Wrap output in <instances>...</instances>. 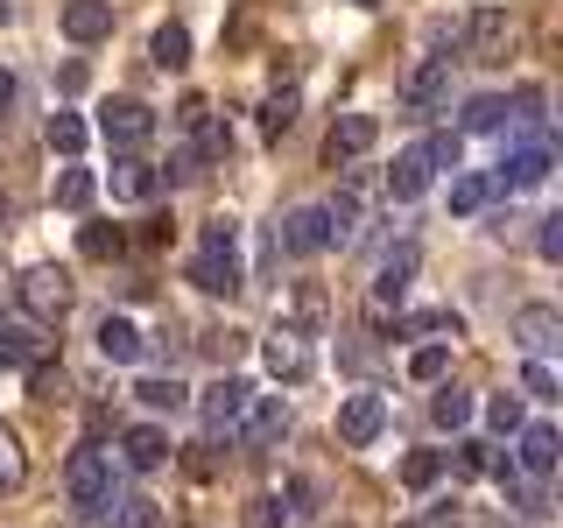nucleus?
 <instances>
[{"mask_svg": "<svg viewBox=\"0 0 563 528\" xmlns=\"http://www.w3.org/2000/svg\"><path fill=\"white\" fill-rule=\"evenodd\" d=\"M190 282L205 296H240L246 289V268H240V226L233 219H211L205 240H198V261H190Z\"/></svg>", "mask_w": 563, "mask_h": 528, "instance_id": "nucleus-1", "label": "nucleus"}, {"mask_svg": "<svg viewBox=\"0 0 563 528\" xmlns=\"http://www.w3.org/2000/svg\"><path fill=\"white\" fill-rule=\"evenodd\" d=\"M64 493H70V507H85V515H106V501H113V458L85 444L64 465Z\"/></svg>", "mask_w": 563, "mask_h": 528, "instance_id": "nucleus-2", "label": "nucleus"}, {"mask_svg": "<svg viewBox=\"0 0 563 528\" xmlns=\"http://www.w3.org/2000/svg\"><path fill=\"white\" fill-rule=\"evenodd\" d=\"M444 99H451V64L444 57L409 64V78H401V106H409L416 120H430V113H444Z\"/></svg>", "mask_w": 563, "mask_h": 528, "instance_id": "nucleus-3", "label": "nucleus"}, {"mask_svg": "<svg viewBox=\"0 0 563 528\" xmlns=\"http://www.w3.org/2000/svg\"><path fill=\"white\" fill-rule=\"evenodd\" d=\"M246 402H254V387H246L240 374H219V381H211L205 395H198L205 430H211V437H233V430H240V416H246Z\"/></svg>", "mask_w": 563, "mask_h": 528, "instance_id": "nucleus-4", "label": "nucleus"}, {"mask_svg": "<svg viewBox=\"0 0 563 528\" xmlns=\"http://www.w3.org/2000/svg\"><path fill=\"white\" fill-rule=\"evenodd\" d=\"M22 310L35 317V324H64V310H70V275H64V268H29V275H22Z\"/></svg>", "mask_w": 563, "mask_h": 528, "instance_id": "nucleus-5", "label": "nucleus"}, {"mask_svg": "<svg viewBox=\"0 0 563 528\" xmlns=\"http://www.w3.org/2000/svg\"><path fill=\"white\" fill-rule=\"evenodd\" d=\"M507 43H515L507 8H472V22H465V57H472V64H507Z\"/></svg>", "mask_w": 563, "mask_h": 528, "instance_id": "nucleus-6", "label": "nucleus"}, {"mask_svg": "<svg viewBox=\"0 0 563 528\" xmlns=\"http://www.w3.org/2000/svg\"><path fill=\"white\" fill-rule=\"evenodd\" d=\"M99 134H106V148H113V155H128V148H141V141L155 134V113L141 99H113L99 113Z\"/></svg>", "mask_w": 563, "mask_h": 528, "instance_id": "nucleus-7", "label": "nucleus"}, {"mask_svg": "<svg viewBox=\"0 0 563 528\" xmlns=\"http://www.w3.org/2000/svg\"><path fill=\"white\" fill-rule=\"evenodd\" d=\"M556 458H563L556 422H521V430H515V472H528V480H550Z\"/></svg>", "mask_w": 563, "mask_h": 528, "instance_id": "nucleus-8", "label": "nucleus"}, {"mask_svg": "<svg viewBox=\"0 0 563 528\" xmlns=\"http://www.w3.org/2000/svg\"><path fill=\"white\" fill-rule=\"evenodd\" d=\"M261 360H268V374H275V381H289V387L317 374V360H310L303 331H289V324H282V331H268V339H261Z\"/></svg>", "mask_w": 563, "mask_h": 528, "instance_id": "nucleus-9", "label": "nucleus"}, {"mask_svg": "<svg viewBox=\"0 0 563 528\" xmlns=\"http://www.w3.org/2000/svg\"><path fill=\"white\" fill-rule=\"evenodd\" d=\"M380 430H387V402H380V395H345V402H339V444L366 451Z\"/></svg>", "mask_w": 563, "mask_h": 528, "instance_id": "nucleus-10", "label": "nucleus"}, {"mask_svg": "<svg viewBox=\"0 0 563 528\" xmlns=\"http://www.w3.org/2000/svg\"><path fill=\"white\" fill-rule=\"evenodd\" d=\"M233 437H246V451L282 444V437H289V409H282V395H254V402H246V416H240Z\"/></svg>", "mask_w": 563, "mask_h": 528, "instance_id": "nucleus-11", "label": "nucleus"}, {"mask_svg": "<svg viewBox=\"0 0 563 528\" xmlns=\"http://www.w3.org/2000/svg\"><path fill=\"white\" fill-rule=\"evenodd\" d=\"M282 246H289V254H324L331 246V219H324V205H296L289 219H282Z\"/></svg>", "mask_w": 563, "mask_h": 528, "instance_id": "nucleus-12", "label": "nucleus"}, {"mask_svg": "<svg viewBox=\"0 0 563 528\" xmlns=\"http://www.w3.org/2000/svg\"><path fill=\"white\" fill-rule=\"evenodd\" d=\"M550 169H556V155L542 148V141H528V148H515L493 176H500V190H536V184H550Z\"/></svg>", "mask_w": 563, "mask_h": 528, "instance_id": "nucleus-13", "label": "nucleus"}, {"mask_svg": "<svg viewBox=\"0 0 563 528\" xmlns=\"http://www.w3.org/2000/svg\"><path fill=\"white\" fill-rule=\"evenodd\" d=\"M380 141V120L374 113H339V128L324 134V155L331 163H352V155H366Z\"/></svg>", "mask_w": 563, "mask_h": 528, "instance_id": "nucleus-14", "label": "nucleus"}, {"mask_svg": "<svg viewBox=\"0 0 563 528\" xmlns=\"http://www.w3.org/2000/svg\"><path fill=\"white\" fill-rule=\"evenodd\" d=\"M515 339H521L528 360H536V352L563 345V317H556L550 304H521V310H515Z\"/></svg>", "mask_w": 563, "mask_h": 528, "instance_id": "nucleus-15", "label": "nucleus"}, {"mask_svg": "<svg viewBox=\"0 0 563 528\" xmlns=\"http://www.w3.org/2000/svg\"><path fill=\"white\" fill-rule=\"evenodd\" d=\"M409 275H416V246H395V254L380 261V275H374V310H401V296H409Z\"/></svg>", "mask_w": 563, "mask_h": 528, "instance_id": "nucleus-16", "label": "nucleus"}, {"mask_svg": "<svg viewBox=\"0 0 563 528\" xmlns=\"http://www.w3.org/2000/svg\"><path fill=\"white\" fill-rule=\"evenodd\" d=\"M64 35L70 43H106L113 35V0H64Z\"/></svg>", "mask_w": 563, "mask_h": 528, "instance_id": "nucleus-17", "label": "nucleus"}, {"mask_svg": "<svg viewBox=\"0 0 563 528\" xmlns=\"http://www.w3.org/2000/svg\"><path fill=\"white\" fill-rule=\"evenodd\" d=\"M155 190H163V169H155L141 148L113 155V198H155Z\"/></svg>", "mask_w": 563, "mask_h": 528, "instance_id": "nucleus-18", "label": "nucleus"}, {"mask_svg": "<svg viewBox=\"0 0 563 528\" xmlns=\"http://www.w3.org/2000/svg\"><path fill=\"white\" fill-rule=\"evenodd\" d=\"M430 155H422V148H401L395 155V169H387V198H395V205H409V198H422V190H430Z\"/></svg>", "mask_w": 563, "mask_h": 528, "instance_id": "nucleus-19", "label": "nucleus"}, {"mask_svg": "<svg viewBox=\"0 0 563 528\" xmlns=\"http://www.w3.org/2000/svg\"><path fill=\"white\" fill-rule=\"evenodd\" d=\"M120 458H128L134 472H163L169 465V437L155 430V422H134V430L120 437Z\"/></svg>", "mask_w": 563, "mask_h": 528, "instance_id": "nucleus-20", "label": "nucleus"}, {"mask_svg": "<svg viewBox=\"0 0 563 528\" xmlns=\"http://www.w3.org/2000/svg\"><path fill=\"white\" fill-rule=\"evenodd\" d=\"M493 198H500V176H493V169H465V176L451 184V211H457V219H472V211H486Z\"/></svg>", "mask_w": 563, "mask_h": 528, "instance_id": "nucleus-21", "label": "nucleus"}, {"mask_svg": "<svg viewBox=\"0 0 563 528\" xmlns=\"http://www.w3.org/2000/svg\"><path fill=\"white\" fill-rule=\"evenodd\" d=\"M99 360H113V366L141 360V331L128 324V317H106V324H99Z\"/></svg>", "mask_w": 563, "mask_h": 528, "instance_id": "nucleus-22", "label": "nucleus"}, {"mask_svg": "<svg viewBox=\"0 0 563 528\" xmlns=\"http://www.w3.org/2000/svg\"><path fill=\"white\" fill-rule=\"evenodd\" d=\"M148 57L163 64V70H184L190 64V29L184 22H163V29H155V43H148Z\"/></svg>", "mask_w": 563, "mask_h": 528, "instance_id": "nucleus-23", "label": "nucleus"}, {"mask_svg": "<svg viewBox=\"0 0 563 528\" xmlns=\"http://www.w3.org/2000/svg\"><path fill=\"white\" fill-rule=\"evenodd\" d=\"M113 507V528H163V507L148 493H128V501H106Z\"/></svg>", "mask_w": 563, "mask_h": 528, "instance_id": "nucleus-24", "label": "nucleus"}, {"mask_svg": "<svg viewBox=\"0 0 563 528\" xmlns=\"http://www.w3.org/2000/svg\"><path fill=\"white\" fill-rule=\"evenodd\" d=\"M430 416H437V430H465V422H472V395H465V387H437Z\"/></svg>", "mask_w": 563, "mask_h": 528, "instance_id": "nucleus-25", "label": "nucleus"}, {"mask_svg": "<svg viewBox=\"0 0 563 528\" xmlns=\"http://www.w3.org/2000/svg\"><path fill=\"white\" fill-rule=\"evenodd\" d=\"M437 480H444V451H409V458H401V486L430 493Z\"/></svg>", "mask_w": 563, "mask_h": 528, "instance_id": "nucleus-26", "label": "nucleus"}, {"mask_svg": "<svg viewBox=\"0 0 563 528\" xmlns=\"http://www.w3.org/2000/svg\"><path fill=\"white\" fill-rule=\"evenodd\" d=\"M134 395L148 402V409H184V402H190V387L176 381V374H148V381L134 387Z\"/></svg>", "mask_w": 563, "mask_h": 528, "instance_id": "nucleus-27", "label": "nucleus"}, {"mask_svg": "<svg viewBox=\"0 0 563 528\" xmlns=\"http://www.w3.org/2000/svg\"><path fill=\"white\" fill-rule=\"evenodd\" d=\"M43 360V339H29L22 324H0V366H35Z\"/></svg>", "mask_w": 563, "mask_h": 528, "instance_id": "nucleus-28", "label": "nucleus"}, {"mask_svg": "<svg viewBox=\"0 0 563 528\" xmlns=\"http://www.w3.org/2000/svg\"><path fill=\"white\" fill-rule=\"evenodd\" d=\"M43 141H49V148H57V155H78V148H85V141H92V134H85V120H78V113H49Z\"/></svg>", "mask_w": 563, "mask_h": 528, "instance_id": "nucleus-29", "label": "nucleus"}, {"mask_svg": "<svg viewBox=\"0 0 563 528\" xmlns=\"http://www.w3.org/2000/svg\"><path fill=\"white\" fill-rule=\"evenodd\" d=\"M120 246H128V233H120V226H85V233H78V254H85V261H113Z\"/></svg>", "mask_w": 563, "mask_h": 528, "instance_id": "nucleus-30", "label": "nucleus"}, {"mask_svg": "<svg viewBox=\"0 0 563 528\" xmlns=\"http://www.w3.org/2000/svg\"><path fill=\"white\" fill-rule=\"evenodd\" d=\"M92 190H99L92 169H64V176H57V205H64V211H85V205H92Z\"/></svg>", "mask_w": 563, "mask_h": 528, "instance_id": "nucleus-31", "label": "nucleus"}, {"mask_svg": "<svg viewBox=\"0 0 563 528\" xmlns=\"http://www.w3.org/2000/svg\"><path fill=\"white\" fill-rule=\"evenodd\" d=\"M14 486H22V437L0 422V493H14Z\"/></svg>", "mask_w": 563, "mask_h": 528, "instance_id": "nucleus-32", "label": "nucleus"}, {"mask_svg": "<svg viewBox=\"0 0 563 528\" xmlns=\"http://www.w3.org/2000/svg\"><path fill=\"white\" fill-rule=\"evenodd\" d=\"M296 128V92H268L261 106V134H289Z\"/></svg>", "mask_w": 563, "mask_h": 528, "instance_id": "nucleus-33", "label": "nucleus"}, {"mask_svg": "<svg viewBox=\"0 0 563 528\" xmlns=\"http://www.w3.org/2000/svg\"><path fill=\"white\" fill-rule=\"evenodd\" d=\"M444 366H451V345H416L409 352V374L416 381H444Z\"/></svg>", "mask_w": 563, "mask_h": 528, "instance_id": "nucleus-34", "label": "nucleus"}, {"mask_svg": "<svg viewBox=\"0 0 563 528\" xmlns=\"http://www.w3.org/2000/svg\"><path fill=\"white\" fill-rule=\"evenodd\" d=\"M486 422H493L500 437H515L521 422H528V416H521V395H493V402H486Z\"/></svg>", "mask_w": 563, "mask_h": 528, "instance_id": "nucleus-35", "label": "nucleus"}, {"mask_svg": "<svg viewBox=\"0 0 563 528\" xmlns=\"http://www.w3.org/2000/svg\"><path fill=\"white\" fill-rule=\"evenodd\" d=\"M500 120H507V99H472V106H465V128H472V134H493Z\"/></svg>", "mask_w": 563, "mask_h": 528, "instance_id": "nucleus-36", "label": "nucleus"}, {"mask_svg": "<svg viewBox=\"0 0 563 528\" xmlns=\"http://www.w3.org/2000/svg\"><path fill=\"white\" fill-rule=\"evenodd\" d=\"M29 387H35V402H57V395H64V366L35 360V366H29Z\"/></svg>", "mask_w": 563, "mask_h": 528, "instance_id": "nucleus-37", "label": "nucleus"}, {"mask_svg": "<svg viewBox=\"0 0 563 528\" xmlns=\"http://www.w3.org/2000/svg\"><path fill=\"white\" fill-rule=\"evenodd\" d=\"M521 395H536V402H556V374H550L542 360H528V366H521Z\"/></svg>", "mask_w": 563, "mask_h": 528, "instance_id": "nucleus-38", "label": "nucleus"}, {"mask_svg": "<svg viewBox=\"0 0 563 528\" xmlns=\"http://www.w3.org/2000/svg\"><path fill=\"white\" fill-rule=\"evenodd\" d=\"M457 148H465L457 134H430V141H422V155H430V169H457Z\"/></svg>", "mask_w": 563, "mask_h": 528, "instance_id": "nucleus-39", "label": "nucleus"}, {"mask_svg": "<svg viewBox=\"0 0 563 528\" xmlns=\"http://www.w3.org/2000/svg\"><path fill=\"white\" fill-rule=\"evenodd\" d=\"M310 501H317V486L310 480H289V507H282V501L275 507H282V521H310Z\"/></svg>", "mask_w": 563, "mask_h": 528, "instance_id": "nucleus-40", "label": "nucleus"}, {"mask_svg": "<svg viewBox=\"0 0 563 528\" xmlns=\"http://www.w3.org/2000/svg\"><path fill=\"white\" fill-rule=\"evenodd\" d=\"M296 317H303V324H324V289H317V282H303V289H296V304H289Z\"/></svg>", "mask_w": 563, "mask_h": 528, "instance_id": "nucleus-41", "label": "nucleus"}, {"mask_svg": "<svg viewBox=\"0 0 563 528\" xmlns=\"http://www.w3.org/2000/svg\"><path fill=\"white\" fill-rule=\"evenodd\" d=\"M536 246H542V261H563V219H556V211H550V219H542Z\"/></svg>", "mask_w": 563, "mask_h": 528, "instance_id": "nucleus-42", "label": "nucleus"}, {"mask_svg": "<svg viewBox=\"0 0 563 528\" xmlns=\"http://www.w3.org/2000/svg\"><path fill=\"white\" fill-rule=\"evenodd\" d=\"M176 120H184V128H205V120H211V106H205L198 92H190L184 106H176Z\"/></svg>", "mask_w": 563, "mask_h": 528, "instance_id": "nucleus-43", "label": "nucleus"}, {"mask_svg": "<svg viewBox=\"0 0 563 528\" xmlns=\"http://www.w3.org/2000/svg\"><path fill=\"white\" fill-rule=\"evenodd\" d=\"M515 106H521V120H542V85H521Z\"/></svg>", "mask_w": 563, "mask_h": 528, "instance_id": "nucleus-44", "label": "nucleus"}, {"mask_svg": "<svg viewBox=\"0 0 563 528\" xmlns=\"http://www.w3.org/2000/svg\"><path fill=\"white\" fill-rule=\"evenodd\" d=\"M246 521H254V528H275L282 515H275V501H254V515H246Z\"/></svg>", "mask_w": 563, "mask_h": 528, "instance_id": "nucleus-45", "label": "nucleus"}, {"mask_svg": "<svg viewBox=\"0 0 563 528\" xmlns=\"http://www.w3.org/2000/svg\"><path fill=\"white\" fill-rule=\"evenodd\" d=\"M14 99V78H8V70H0V106H8Z\"/></svg>", "mask_w": 563, "mask_h": 528, "instance_id": "nucleus-46", "label": "nucleus"}, {"mask_svg": "<svg viewBox=\"0 0 563 528\" xmlns=\"http://www.w3.org/2000/svg\"><path fill=\"white\" fill-rule=\"evenodd\" d=\"M360 8H380V0H360Z\"/></svg>", "mask_w": 563, "mask_h": 528, "instance_id": "nucleus-47", "label": "nucleus"}, {"mask_svg": "<svg viewBox=\"0 0 563 528\" xmlns=\"http://www.w3.org/2000/svg\"><path fill=\"white\" fill-rule=\"evenodd\" d=\"M401 528H422V521H401Z\"/></svg>", "mask_w": 563, "mask_h": 528, "instance_id": "nucleus-48", "label": "nucleus"}, {"mask_svg": "<svg viewBox=\"0 0 563 528\" xmlns=\"http://www.w3.org/2000/svg\"><path fill=\"white\" fill-rule=\"evenodd\" d=\"M0 14H8V0H0Z\"/></svg>", "mask_w": 563, "mask_h": 528, "instance_id": "nucleus-49", "label": "nucleus"}]
</instances>
